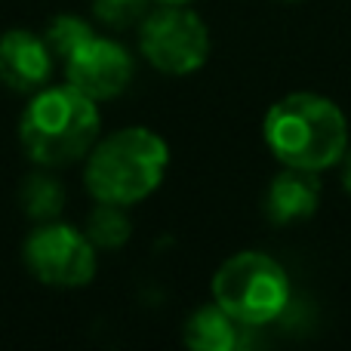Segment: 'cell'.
Wrapping results in <instances>:
<instances>
[{
    "mask_svg": "<svg viewBox=\"0 0 351 351\" xmlns=\"http://www.w3.org/2000/svg\"><path fill=\"white\" fill-rule=\"evenodd\" d=\"M265 145L284 167L321 173L348 152V117L321 93H290L265 111Z\"/></svg>",
    "mask_w": 351,
    "mask_h": 351,
    "instance_id": "cell-1",
    "label": "cell"
},
{
    "mask_svg": "<svg viewBox=\"0 0 351 351\" xmlns=\"http://www.w3.org/2000/svg\"><path fill=\"white\" fill-rule=\"evenodd\" d=\"M102 114L99 102L74 90L71 84L43 86L31 93L19 121V142L25 154L40 167H68L86 158L96 145Z\"/></svg>",
    "mask_w": 351,
    "mask_h": 351,
    "instance_id": "cell-2",
    "label": "cell"
},
{
    "mask_svg": "<svg viewBox=\"0 0 351 351\" xmlns=\"http://www.w3.org/2000/svg\"><path fill=\"white\" fill-rule=\"evenodd\" d=\"M170 167V145L148 127H123L96 139L86 154L84 182L96 204L133 206L152 197Z\"/></svg>",
    "mask_w": 351,
    "mask_h": 351,
    "instance_id": "cell-3",
    "label": "cell"
},
{
    "mask_svg": "<svg viewBox=\"0 0 351 351\" xmlns=\"http://www.w3.org/2000/svg\"><path fill=\"white\" fill-rule=\"evenodd\" d=\"M290 278L274 256L243 250L213 274V302L225 308L241 327H265L290 305Z\"/></svg>",
    "mask_w": 351,
    "mask_h": 351,
    "instance_id": "cell-4",
    "label": "cell"
},
{
    "mask_svg": "<svg viewBox=\"0 0 351 351\" xmlns=\"http://www.w3.org/2000/svg\"><path fill=\"white\" fill-rule=\"evenodd\" d=\"M210 28L185 3H160L139 22V49L158 71L185 77L210 59Z\"/></svg>",
    "mask_w": 351,
    "mask_h": 351,
    "instance_id": "cell-5",
    "label": "cell"
},
{
    "mask_svg": "<svg viewBox=\"0 0 351 351\" xmlns=\"http://www.w3.org/2000/svg\"><path fill=\"white\" fill-rule=\"evenodd\" d=\"M22 259L28 271L40 284L56 290H77L96 278V243L86 237V231H77L74 225H65L59 219L40 222L28 234L22 247Z\"/></svg>",
    "mask_w": 351,
    "mask_h": 351,
    "instance_id": "cell-6",
    "label": "cell"
},
{
    "mask_svg": "<svg viewBox=\"0 0 351 351\" xmlns=\"http://www.w3.org/2000/svg\"><path fill=\"white\" fill-rule=\"evenodd\" d=\"M133 56L123 43L111 37H86L77 49L65 59V84L80 90L84 96L105 102V99L121 96L133 80Z\"/></svg>",
    "mask_w": 351,
    "mask_h": 351,
    "instance_id": "cell-7",
    "label": "cell"
},
{
    "mask_svg": "<svg viewBox=\"0 0 351 351\" xmlns=\"http://www.w3.org/2000/svg\"><path fill=\"white\" fill-rule=\"evenodd\" d=\"M53 49L43 34L12 28L0 37V84L12 93H37L53 77Z\"/></svg>",
    "mask_w": 351,
    "mask_h": 351,
    "instance_id": "cell-8",
    "label": "cell"
},
{
    "mask_svg": "<svg viewBox=\"0 0 351 351\" xmlns=\"http://www.w3.org/2000/svg\"><path fill=\"white\" fill-rule=\"evenodd\" d=\"M317 204H321L317 173L296 170V167H287L284 173L274 176L265 188V197H262V210H265L268 222L274 225L305 222L317 213Z\"/></svg>",
    "mask_w": 351,
    "mask_h": 351,
    "instance_id": "cell-9",
    "label": "cell"
},
{
    "mask_svg": "<svg viewBox=\"0 0 351 351\" xmlns=\"http://www.w3.org/2000/svg\"><path fill=\"white\" fill-rule=\"evenodd\" d=\"M237 330L241 324L213 302L185 321V346L194 351H231L237 346Z\"/></svg>",
    "mask_w": 351,
    "mask_h": 351,
    "instance_id": "cell-10",
    "label": "cell"
},
{
    "mask_svg": "<svg viewBox=\"0 0 351 351\" xmlns=\"http://www.w3.org/2000/svg\"><path fill=\"white\" fill-rule=\"evenodd\" d=\"M19 204L25 216H31L34 222H53L65 210V188L47 173L25 176V182L19 185Z\"/></svg>",
    "mask_w": 351,
    "mask_h": 351,
    "instance_id": "cell-11",
    "label": "cell"
},
{
    "mask_svg": "<svg viewBox=\"0 0 351 351\" xmlns=\"http://www.w3.org/2000/svg\"><path fill=\"white\" fill-rule=\"evenodd\" d=\"M127 206L117 204H99L90 213V222H86V237L96 243V250H117L130 241L133 234V225L127 219Z\"/></svg>",
    "mask_w": 351,
    "mask_h": 351,
    "instance_id": "cell-12",
    "label": "cell"
},
{
    "mask_svg": "<svg viewBox=\"0 0 351 351\" xmlns=\"http://www.w3.org/2000/svg\"><path fill=\"white\" fill-rule=\"evenodd\" d=\"M86 37H93L90 22H86V19H80V16H68V12L56 16L53 22L47 25V31H43V40L49 43L53 56H59L62 62H65L68 56H71L74 49L86 40Z\"/></svg>",
    "mask_w": 351,
    "mask_h": 351,
    "instance_id": "cell-13",
    "label": "cell"
},
{
    "mask_svg": "<svg viewBox=\"0 0 351 351\" xmlns=\"http://www.w3.org/2000/svg\"><path fill=\"white\" fill-rule=\"evenodd\" d=\"M148 3L152 0H93V12L102 25L114 31L133 28L148 16Z\"/></svg>",
    "mask_w": 351,
    "mask_h": 351,
    "instance_id": "cell-14",
    "label": "cell"
},
{
    "mask_svg": "<svg viewBox=\"0 0 351 351\" xmlns=\"http://www.w3.org/2000/svg\"><path fill=\"white\" fill-rule=\"evenodd\" d=\"M342 185H346V191H351V145H348L346 158H342Z\"/></svg>",
    "mask_w": 351,
    "mask_h": 351,
    "instance_id": "cell-15",
    "label": "cell"
},
{
    "mask_svg": "<svg viewBox=\"0 0 351 351\" xmlns=\"http://www.w3.org/2000/svg\"><path fill=\"white\" fill-rule=\"evenodd\" d=\"M154 3H191V0H154Z\"/></svg>",
    "mask_w": 351,
    "mask_h": 351,
    "instance_id": "cell-16",
    "label": "cell"
},
{
    "mask_svg": "<svg viewBox=\"0 0 351 351\" xmlns=\"http://www.w3.org/2000/svg\"><path fill=\"white\" fill-rule=\"evenodd\" d=\"M280 3H299V0H280Z\"/></svg>",
    "mask_w": 351,
    "mask_h": 351,
    "instance_id": "cell-17",
    "label": "cell"
}]
</instances>
